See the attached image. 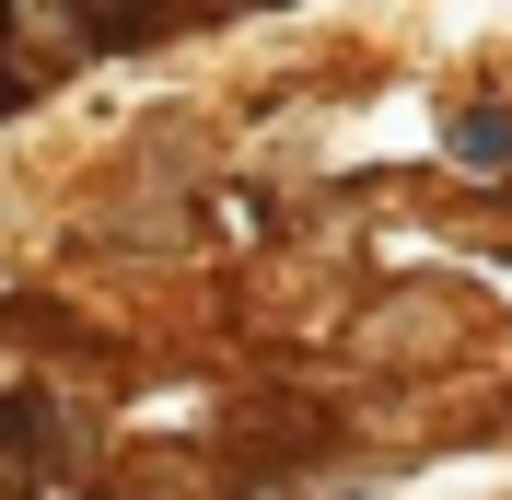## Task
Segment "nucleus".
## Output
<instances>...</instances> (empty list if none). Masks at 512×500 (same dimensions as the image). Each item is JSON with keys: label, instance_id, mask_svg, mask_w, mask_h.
<instances>
[{"label": "nucleus", "instance_id": "f257e3e1", "mask_svg": "<svg viewBox=\"0 0 512 500\" xmlns=\"http://www.w3.org/2000/svg\"><path fill=\"white\" fill-rule=\"evenodd\" d=\"M454 163H466V175H501V163H512V117H501V105H478V117L454 128Z\"/></svg>", "mask_w": 512, "mask_h": 500}]
</instances>
